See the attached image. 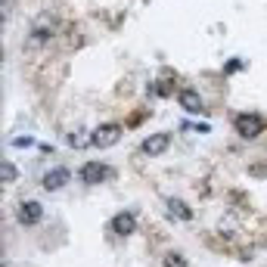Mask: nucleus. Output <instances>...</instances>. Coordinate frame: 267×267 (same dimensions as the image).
Instances as JSON below:
<instances>
[{"instance_id":"obj_2","label":"nucleus","mask_w":267,"mask_h":267,"mask_svg":"<svg viewBox=\"0 0 267 267\" xmlns=\"http://www.w3.org/2000/svg\"><path fill=\"white\" fill-rule=\"evenodd\" d=\"M109 177H112V168L103 165V162H84L81 165V180L84 183H103Z\"/></svg>"},{"instance_id":"obj_1","label":"nucleus","mask_w":267,"mask_h":267,"mask_svg":"<svg viewBox=\"0 0 267 267\" xmlns=\"http://www.w3.org/2000/svg\"><path fill=\"white\" fill-rule=\"evenodd\" d=\"M233 125H236V134H239V137H246V140L258 137V134H261V128H264L261 115H255V112H239V115L233 118Z\"/></svg>"},{"instance_id":"obj_7","label":"nucleus","mask_w":267,"mask_h":267,"mask_svg":"<svg viewBox=\"0 0 267 267\" xmlns=\"http://www.w3.org/2000/svg\"><path fill=\"white\" fill-rule=\"evenodd\" d=\"M65 183H68V168H53V171H47L44 180H41V186L50 189V193H53V189H59V186H65Z\"/></svg>"},{"instance_id":"obj_11","label":"nucleus","mask_w":267,"mask_h":267,"mask_svg":"<svg viewBox=\"0 0 267 267\" xmlns=\"http://www.w3.org/2000/svg\"><path fill=\"white\" fill-rule=\"evenodd\" d=\"M162 264H165V267H186V261H183V255H177V252H168Z\"/></svg>"},{"instance_id":"obj_4","label":"nucleus","mask_w":267,"mask_h":267,"mask_svg":"<svg viewBox=\"0 0 267 267\" xmlns=\"http://www.w3.org/2000/svg\"><path fill=\"white\" fill-rule=\"evenodd\" d=\"M16 217H19V224L31 227V224H37V221L44 217V205H41V202H34V199H28V202H22V205H19Z\"/></svg>"},{"instance_id":"obj_9","label":"nucleus","mask_w":267,"mask_h":267,"mask_svg":"<svg viewBox=\"0 0 267 267\" xmlns=\"http://www.w3.org/2000/svg\"><path fill=\"white\" fill-rule=\"evenodd\" d=\"M165 205H168V214L177 217V221H189V217H193V211H189L186 202H180V199H168Z\"/></svg>"},{"instance_id":"obj_5","label":"nucleus","mask_w":267,"mask_h":267,"mask_svg":"<svg viewBox=\"0 0 267 267\" xmlns=\"http://www.w3.org/2000/svg\"><path fill=\"white\" fill-rule=\"evenodd\" d=\"M134 227H137L134 211H118L115 217H112V233H118V236H131Z\"/></svg>"},{"instance_id":"obj_6","label":"nucleus","mask_w":267,"mask_h":267,"mask_svg":"<svg viewBox=\"0 0 267 267\" xmlns=\"http://www.w3.org/2000/svg\"><path fill=\"white\" fill-rule=\"evenodd\" d=\"M177 100H180V106H183L186 112H193V115H199V112L205 109L202 96H199L196 90H189V87H186V90H180V93H177Z\"/></svg>"},{"instance_id":"obj_12","label":"nucleus","mask_w":267,"mask_h":267,"mask_svg":"<svg viewBox=\"0 0 267 267\" xmlns=\"http://www.w3.org/2000/svg\"><path fill=\"white\" fill-rule=\"evenodd\" d=\"M152 90H156L159 96H168V93H171V87H168L165 81H159V84H156V87H152Z\"/></svg>"},{"instance_id":"obj_13","label":"nucleus","mask_w":267,"mask_h":267,"mask_svg":"<svg viewBox=\"0 0 267 267\" xmlns=\"http://www.w3.org/2000/svg\"><path fill=\"white\" fill-rule=\"evenodd\" d=\"M13 146H31V140L28 137H19V140H13Z\"/></svg>"},{"instance_id":"obj_10","label":"nucleus","mask_w":267,"mask_h":267,"mask_svg":"<svg viewBox=\"0 0 267 267\" xmlns=\"http://www.w3.org/2000/svg\"><path fill=\"white\" fill-rule=\"evenodd\" d=\"M16 174H19V171H16V165H13V162H4V168H0V177H4V183H13V180H16Z\"/></svg>"},{"instance_id":"obj_8","label":"nucleus","mask_w":267,"mask_h":267,"mask_svg":"<svg viewBox=\"0 0 267 267\" xmlns=\"http://www.w3.org/2000/svg\"><path fill=\"white\" fill-rule=\"evenodd\" d=\"M168 134H152V137H146L143 140V152H146V156H159V152H165L168 149Z\"/></svg>"},{"instance_id":"obj_3","label":"nucleus","mask_w":267,"mask_h":267,"mask_svg":"<svg viewBox=\"0 0 267 267\" xmlns=\"http://www.w3.org/2000/svg\"><path fill=\"white\" fill-rule=\"evenodd\" d=\"M118 137H122V128H118V125H100L90 140H93V146L106 149V146H112V143H118Z\"/></svg>"}]
</instances>
